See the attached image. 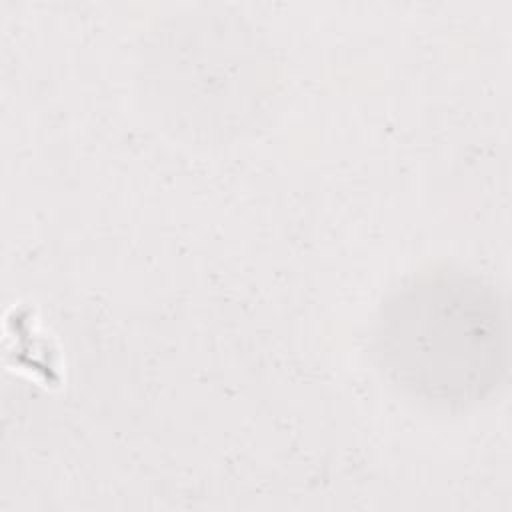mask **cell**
I'll return each mask as SVG.
<instances>
[{"instance_id":"1","label":"cell","mask_w":512,"mask_h":512,"mask_svg":"<svg viewBox=\"0 0 512 512\" xmlns=\"http://www.w3.org/2000/svg\"><path fill=\"white\" fill-rule=\"evenodd\" d=\"M372 354L404 398L460 412L490 398L506 370V316L498 294L452 270L414 276L380 304Z\"/></svg>"},{"instance_id":"2","label":"cell","mask_w":512,"mask_h":512,"mask_svg":"<svg viewBox=\"0 0 512 512\" xmlns=\"http://www.w3.org/2000/svg\"><path fill=\"white\" fill-rule=\"evenodd\" d=\"M272 60L232 16L190 14L154 32L142 84L154 114L186 138L224 140L252 126L272 94Z\"/></svg>"}]
</instances>
